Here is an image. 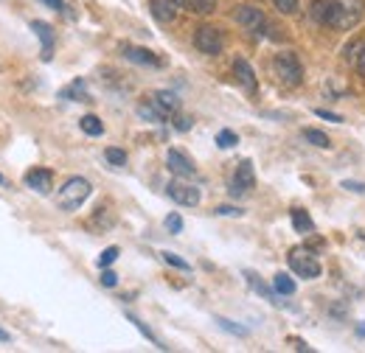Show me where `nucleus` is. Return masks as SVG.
<instances>
[{"label":"nucleus","instance_id":"nucleus-1","mask_svg":"<svg viewBox=\"0 0 365 353\" xmlns=\"http://www.w3.org/2000/svg\"><path fill=\"white\" fill-rule=\"evenodd\" d=\"M88 196H91V182H88L85 176H71V179L59 188L56 205H59L62 211H76Z\"/></svg>","mask_w":365,"mask_h":353},{"label":"nucleus","instance_id":"nucleus-2","mask_svg":"<svg viewBox=\"0 0 365 353\" xmlns=\"http://www.w3.org/2000/svg\"><path fill=\"white\" fill-rule=\"evenodd\" d=\"M273 70H275V76H278V82H281V85H287V88H298V85H301V79H304L301 62H298V56H295V53H289V51H284V53H278V56H275Z\"/></svg>","mask_w":365,"mask_h":353},{"label":"nucleus","instance_id":"nucleus-3","mask_svg":"<svg viewBox=\"0 0 365 353\" xmlns=\"http://www.w3.org/2000/svg\"><path fill=\"white\" fill-rule=\"evenodd\" d=\"M194 45H197L200 53L217 56V53H222L225 40H222V31H220V28H214V26H200L197 34H194Z\"/></svg>","mask_w":365,"mask_h":353},{"label":"nucleus","instance_id":"nucleus-4","mask_svg":"<svg viewBox=\"0 0 365 353\" xmlns=\"http://www.w3.org/2000/svg\"><path fill=\"white\" fill-rule=\"evenodd\" d=\"M289 266H292L295 275H301V278H307V280H312V278H318L320 275L318 258H315L309 250H301V247L289 253Z\"/></svg>","mask_w":365,"mask_h":353},{"label":"nucleus","instance_id":"nucleus-5","mask_svg":"<svg viewBox=\"0 0 365 353\" xmlns=\"http://www.w3.org/2000/svg\"><path fill=\"white\" fill-rule=\"evenodd\" d=\"M256 188V172H253V163L250 160H242L233 172V179H230V194L233 196H242V194H250Z\"/></svg>","mask_w":365,"mask_h":353},{"label":"nucleus","instance_id":"nucleus-6","mask_svg":"<svg viewBox=\"0 0 365 353\" xmlns=\"http://www.w3.org/2000/svg\"><path fill=\"white\" fill-rule=\"evenodd\" d=\"M236 23H239L242 28H247L250 34H262L264 26H267L264 11L256 9V6H239V11H236Z\"/></svg>","mask_w":365,"mask_h":353},{"label":"nucleus","instance_id":"nucleus-7","mask_svg":"<svg viewBox=\"0 0 365 353\" xmlns=\"http://www.w3.org/2000/svg\"><path fill=\"white\" fill-rule=\"evenodd\" d=\"M166 194L178 202V205H185V208H194L200 202V191L191 185V182H180V179H172L166 185Z\"/></svg>","mask_w":365,"mask_h":353},{"label":"nucleus","instance_id":"nucleus-8","mask_svg":"<svg viewBox=\"0 0 365 353\" xmlns=\"http://www.w3.org/2000/svg\"><path fill=\"white\" fill-rule=\"evenodd\" d=\"M149 9L155 14V20L160 23H172L178 17V9H180V0H149Z\"/></svg>","mask_w":365,"mask_h":353},{"label":"nucleus","instance_id":"nucleus-9","mask_svg":"<svg viewBox=\"0 0 365 353\" xmlns=\"http://www.w3.org/2000/svg\"><path fill=\"white\" fill-rule=\"evenodd\" d=\"M166 163H169V172L178 176H191L194 174V163L182 154L180 149H169V154H166Z\"/></svg>","mask_w":365,"mask_h":353},{"label":"nucleus","instance_id":"nucleus-10","mask_svg":"<svg viewBox=\"0 0 365 353\" xmlns=\"http://www.w3.org/2000/svg\"><path fill=\"white\" fill-rule=\"evenodd\" d=\"M26 185H29L31 191H37V194H48V191L53 188V174H51L48 169H31V172L26 174Z\"/></svg>","mask_w":365,"mask_h":353},{"label":"nucleus","instance_id":"nucleus-11","mask_svg":"<svg viewBox=\"0 0 365 353\" xmlns=\"http://www.w3.org/2000/svg\"><path fill=\"white\" fill-rule=\"evenodd\" d=\"M152 101H155V107H158L166 118H172V115L180 110V98H178L175 93H169V90H158V93L152 95Z\"/></svg>","mask_w":365,"mask_h":353},{"label":"nucleus","instance_id":"nucleus-12","mask_svg":"<svg viewBox=\"0 0 365 353\" xmlns=\"http://www.w3.org/2000/svg\"><path fill=\"white\" fill-rule=\"evenodd\" d=\"M31 31L40 37V43H43V59L51 62V56H53V28L43 23V20H34L31 23Z\"/></svg>","mask_w":365,"mask_h":353},{"label":"nucleus","instance_id":"nucleus-13","mask_svg":"<svg viewBox=\"0 0 365 353\" xmlns=\"http://www.w3.org/2000/svg\"><path fill=\"white\" fill-rule=\"evenodd\" d=\"M233 73H236V82L247 90V93H256V88H259L256 85V73H253V68L245 59H236L233 62Z\"/></svg>","mask_w":365,"mask_h":353},{"label":"nucleus","instance_id":"nucleus-14","mask_svg":"<svg viewBox=\"0 0 365 353\" xmlns=\"http://www.w3.org/2000/svg\"><path fill=\"white\" fill-rule=\"evenodd\" d=\"M124 56L130 59V62H138V65H146V68H160L163 62L152 53V51H146V48H133V45H124Z\"/></svg>","mask_w":365,"mask_h":353},{"label":"nucleus","instance_id":"nucleus-15","mask_svg":"<svg viewBox=\"0 0 365 353\" xmlns=\"http://www.w3.org/2000/svg\"><path fill=\"white\" fill-rule=\"evenodd\" d=\"M62 98H68V101H91V93L85 88V82L82 79H76V82H71L68 88L59 93Z\"/></svg>","mask_w":365,"mask_h":353},{"label":"nucleus","instance_id":"nucleus-16","mask_svg":"<svg viewBox=\"0 0 365 353\" xmlns=\"http://www.w3.org/2000/svg\"><path fill=\"white\" fill-rule=\"evenodd\" d=\"M346 56L354 62V68L360 70V76H365V40H357L346 48Z\"/></svg>","mask_w":365,"mask_h":353},{"label":"nucleus","instance_id":"nucleus-17","mask_svg":"<svg viewBox=\"0 0 365 353\" xmlns=\"http://www.w3.org/2000/svg\"><path fill=\"white\" fill-rule=\"evenodd\" d=\"M180 9L191 14H211L217 9V0H180Z\"/></svg>","mask_w":365,"mask_h":353},{"label":"nucleus","instance_id":"nucleus-18","mask_svg":"<svg viewBox=\"0 0 365 353\" xmlns=\"http://www.w3.org/2000/svg\"><path fill=\"white\" fill-rule=\"evenodd\" d=\"M292 224H295V230H298V233H312V230H315V221L309 219V214H307V211H301V208H295V211H292Z\"/></svg>","mask_w":365,"mask_h":353},{"label":"nucleus","instance_id":"nucleus-19","mask_svg":"<svg viewBox=\"0 0 365 353\" xmlns=\"http://www.w3.org/2000/svg\"><path fill=\"white\" fill-rule=\"evenodd\" d=\"M273 286L278 295H292L295 292V280L289 278V275H284V272H278L273 278Z\"/></svg>","mask_w":365,"mask_h":353},{"label":"nucleus","instance_id":"nucleus-20","mask_svg":"<svg viewBox=\"0 0 365 353\" xmlns=\"http://www.w3.org/2000/svg\"><path fill=\"white\" fill-rule=\"evenodd\" d=\"M79 127H82V132L93 135V137H98V135L104 132V124H101L96 115H85V118L79 121Z\"/></svg>","mask_w":365,"mask_h":353},{"label":"nucleus","instance_id":"nucleus-21","mask_svg":"<svg viewBox=\"0 0 365 353\" xmlns=\"http://www.w3.org/2000/svg\"><path fill=\"white\" fill-rule=\"evenodd\" d=\"M138 112H140L143 118H149V121H166V115H163V112L155 107V101H149V104H140V107H138Z\"/></svg>","mask_w":365,"mask_h":353},{"label":"nucleus","instance_id":"nucleus-22","mask_svg":"<svg viewBox=\"0 0 365 353\" xmlns=\"http://www.w3.org/2000/svg\"><path fill=\"white\" fill-rule=\"evenodd\" d=\"M127 320H130V322L135 325L138 331H140V334H143V337H146V339H149V342H152L155 348H166V345H160V339H158V337H155V334H152V331H149V328H146V325H143V322H140L138 317H133V314H127Z\"/></svg>","mask_w":365,"mask_h":353},{"label":"nucleus","instance_id":"nucleus-23","mask_svg":"<svg viewBox=\"0 0 365 353\" xmlns=\"http://www.w3.org/2000/svg\"><path fill=\"white\" fill-rule=\"evenodd\" d=\"M245 278H247V283H250V286H253L259 295H264L267 300H273V292H270V289H267V286L259 280V275H253V272H245ZM273 303H275V300H273Z\"/></svg>","mask_w":365,"mask_h":353},{"label":"nucleus","instance_id":"nucleus-24","mask_svg":"<svg viewBox=\"0 0 365 353\" xmlns=\"http://www.w3.org/2000/svg\"><path fill=\"white\" fill-rule=\"evenodd\" d=\"M104 157L110 166H127V152L121 149H104Z\"/></svg>","mask_w":365,"mask_h":353},{"label":"nucleus","instance_id":"nucleus-25","mask_svg":"<svg viewBox=\"0 0 365 353\" xmlns=\"http://www.w3.org/2000/svg\"><path fill=\"white\" fill-rule=\"evenodd\" d=\"M304 137L312 143V146H318V149H329V137L318 130H304Z\"/></svg>","mask_w":365,"mask_h":353},{"label":"nucleus","instance_id":"nucleus-26","mask_svg":"<svg viewBox=\"0 0 365 353\" xmlns=\"http://www.w3.org/2000/svg\"><path fill=\"white\" fill-rule=\"evenodd\" d=\"M239 143V137L230 132V130H222V132L217 135V146L220 149H230V146H236Z\"/></svg>","mask_w":365,"mask_h":353},{"label":"nucleus","instance_id":"nucleus-27","mask_svg":"<svg viewBox=\"0 0 365 353\" xmlns=\"http://www.w3.org/2000/svg\"><path fill=\"white\" fill-rule=\"evenodd\" d=\"M160 255H163V261H166V264L175 266V269H182V272H188V269H191L188 261H182L180 255H175V253H160Z\"/></svg>","mask_w":365,"mask_h":353},{"label":"nucleus","instance_id":"nucleus-28","mask_svg":"<svg viewBox=\"0 0 365 353\" xmlns=\"http://www.w3.org/2000/svg\"><path fill=\"white\" fill-rule=\"evenodd\" d=\"M217 322L225 328V331H230V334H236V337H247V328H242V325H236V322H230V320H225V317H217Z\"/></svg>","mask_w":365,"mask_h":353},{"label":"nucleus","instance_id":"nucleus-29","mask_svg":"<svg viewBox=\"0 0 365 353\" xmlns=\"http://www.w3.org/2000/svg\"><path fill=\"white\" fill-rule=\"evenodd\" d=\"M115 258H118V247H107V250H104V253L98 255V266L104 269V266H110V264H113Z\"/></svg>","mask_w":365,"mask_h":353},{"label":"nucleus","instance_id":"nucleus-30","mask_svg":"<svg viewBox=\"0 0 365 353\" xmlns=\"http://www.w3.org/2000/svg\"><path fill=\"white\" fill-rule=\"evenodd\" d=\"M273 3L281 14H295L298 11V0H273Z\"/></svg>","mask_w":365,"mask_h":353},{"label":"nucleus","instance_id":"nucleus-31","mask_svg":"<svg viewBox=\"0 0 365 353\" xmlns=\"http://www.w3.org/2000/svg\"><path fill=\"white\" fill-rule=\"evenodd\" d=\"M166 230H169V233H180L182 230V219L178 214H169V216H166Z\"/></svg>","mask_w":365,"mask_h":353},{"label":"nucleus","instance_id":"nucleus-32","mask_svg":"<svg viewBox=\"0 0 365 353\" xmlns=\"http://www.w3.org/2000/svg\"><path fill=\"white\" fill-rule=\"evenodd\" d=\"M101 283H104V286H115V283H118V275L110 272V269L104 266V272H101Z\"/></svg>","mask_w":365,"mask_h":353},{"label":"nucleus","instance_id":"nucleus-33","mask_svg":"<svg viewBox=\"0 0 365 353\" xmlns=\"http://www.w3.org/2000/svg\"><path fill=\"white\" fill-rule=\"evenodd\" d=\"M217 214H220V216H242V211H239V208H230V205L217 208Z\"/></svg>","mask_w":365,"mask_h":353},{"label":"nucleus","instance_id":"nucleus-34","mask_svg":"<svg viewBox=\"0 0 365 353\" xmlns=\"http://www.w3.org/2000/svg\"><path fill=\"white\" fill-rule=\"evenodd\" d=\"M175 127H178L180 132H185V130L191 127V118H178V124H175Z\"/></svg>","mask_w":365,"mask_h":353},{"label":"nucleus","instance_id":"nucleus-35","mask_svg":"<svg viewBox=\"0 0 365 353\" xmlns=\"http://www.w3.org/2000/svg\"><path fill=\"white\" fill-rule=\"evenodd\" d=\"M320 118H326V121H340V115H334V112H326V110H318Z\"/></svg>","mask_w":365,"mask_h":353},{"label":"nucleus","instance_id":"nucleus-36","mask_svg":"<svg viewBox=\"0 0 365 353\" xmlns=\"http://www.w3.org/2000/svg\"><path fill=\"white\" fill-rule=\"evenodd\" d=\"M43 3L51 6V9H56V11H62V9H65V3H62V0H43Z\"/></svg>","mask_w":365,"mask_h":353},{"label":"nucleus","instance_id":"nucleus-37","mask_svg":"<svg viewBox=\"0 0 365 353\" xmlns=\"http://www.w3.org/2000/svg\"><path fill=\"white\" fill-rule=\"evenodd\" d=\"M349 191H365V185H360V182H343Z\"/></svg>","mask_w":365,"mask_h":353},{"label":"nucleus","instance_id":"nucleus-38","mask_svg":"<svg viewBox=\"0 0 365 353\" xmlns=\"http://www.w3.org/2000/svg\"><path fill=\"white\" fill-rule=\"evenodd\" d=\"M0 342H11V334H9V331H3V328H0Z\"/></svg>","mask_w":365,"mask_h":353}]
</instances>
